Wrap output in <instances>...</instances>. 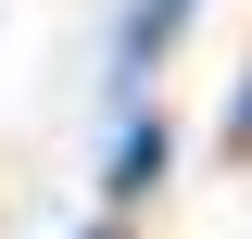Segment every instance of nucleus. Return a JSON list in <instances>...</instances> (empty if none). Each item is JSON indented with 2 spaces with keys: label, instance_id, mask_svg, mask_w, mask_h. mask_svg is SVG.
Here are the masks:
<instances>
[{
  "label": "nucleus",
  "instance_id": "f257e3e1",
  "mask_svg": "<svg viewBox=\"0 0 252 239\" xmlns=\"http://www.w3.org/2000/svg\"><path fill=\"white\" fill-rule=\"evenodd\" d=\"M164 164H177V126H164V114H126V126H114V151H101V202L164 189Z\"/></svg>",
  "mask_w": 252,
  "mask_h": 239
},
{
  "label": "nucleus",
  "instance_id": "f03ea898",
  "mask_svg": "<svg viewBox=\"0 0 252 239\" xmlns=\"http://www.w3.org/2000/svg\"><path fill=\"white\" fill-rule=\"evenodd\" d=\"M189 13H202V0H139V13H126V38H114V89H139V76L177 51V38H189Z\"/></svg>",
  "mask_w": 252,
  "mask_h": 239
},
{
  "label": "nucleus",
  "instance_id": "7ed1b4c3",
  "mask_svg": "<svg viewBox=\"0 0 252 239\" xmlns=\"http://www.w3.org/2000/svg\"><path fill=\"white\" fill-rule=\"evenodd\" d=\"M215 139H227V151H240V164H252V76H240V89H227V126H215Z\"/></svg>",
  "mask_w": 252,
  "mask_h": 239
},
{
  "label": "nucleus",
  "instance_id": "20e7f679",
  "mask_svg": "<svg viewBox=\"0 0 252 239\" xmlns=\"http://www.w3.org/2000/svg\"><path fill=\"white\" fill-rule=\"evenodd\" d=\"M76 239H126V214H101V227H76Z\"/></svg>",
  "mask_w": 252,
  "mask_h": 239
}]
</instances>
